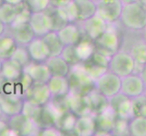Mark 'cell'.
<instances>
[{
    "instance_id": "cell-1",
    "label": "cell",
    "mask_w": 146,
    "mask_h": 136,
    "mask_svg": "<svg viewBox=\"0 0 146 136\" xmlns=\"http://www.w3.org/2000/svg\"><path fill=\"white\" fill-rule=\"evenodd\" d=\"M119 20L127 29L140 31L146 26V9L140 2L123 4Z\"/></svg>"
},
{
    "instance_id": "cell-2",
    "label": "cell",
    "mask_w": 146,
    "mask_h": 136,
    "mask_svg": "<svg viewBox=\"0 0 146 136\" xmlns=\"http://www.w3.org/2000/svg\"><path fill=\"white\" fill-rule=\"evenodd\" d=\"M70 92L86 95L95 88V83L79 64L71 66L67 75Z\"/></svg>"
},
{
    "instance_id": "cell-3",
    "label": "cell",
    "mask_w": 146,
    "mask_h": 136,
    "mask_svg": "<svg viewBox=\"0 0 146 136\" xmlns=\"http://www.w3.org/2000/svg\"><path fill=\"white\" fill-rule=\"evenodd\" d=\"M94 44L96 51L107 56H111L120 49V36L116 28L113 27V23L107 25L105 31L95 40Z\"/></svg>"
},
{
    "instance_id": "cell-4",
    "label": "cell",
    "mask_w": 146,
    "mask_h": 136,
    "mask_svg": "<svg viewBox=\"0 0 146 136\" xmlns=\"http://www.w3.org/2000/svg\"><path fill=\"white\" fill-rule=\"evenodd\" d=\"M108 70L121 78L133 73L134 60L131 54L123 50H118L109 59Z\"/></svg>"
},
{
    "instance_id": "cell-5",
    "label": "cell",
    "mask_w": 146,
    "mask_h": 136,
    "mask_svg": "<svg viewBox=\"0 0 146 136\" xmlns=\"http://www.w3.org/2000/svg\"><path fill=\"white\" fill-rule=\"evenodd\" d=\"M7 121L9 128L14 131L17 135L35 136L39 134L40 127L22 113L9 116Z\"/></svg>"
},
{
    "instance_id": "cell-6",
    "label": "cell",
    "mask_w": 146,
    "mask_h": 136,
    "mask_svg": "<svg viewBox=\"0 0 146 136\" xmlns=\"http://www.w3.org/2000/svg\"><path fill=\"white\" fill-rule=\"evenodd\" d=\"M95 88L104 95L105 97L110 98L120 93L122 78L117 74L107 70L99 78L95 80Z\"/></svg>"
},
{
    "instance_id": "cell-7",
    "label": "cell",
    "mask_w": 146,
    "mask_h": 136,
    "mask_svg": "<svg viewBox=\"0 0 146 136\" xmlns=\"http://www.w3.org/2000/svg\"><path fill=\"white\" fill-rule=\"evenodd\" d=\"M123 4L120 0H99L96 2V13L98 17L107 24L118 21L122 13Z\"/></svg>"
},
{
    "instance_id": "cell-8",
    "label": "cell",
    "mask_w": 146,
    "mask_h": 136,
    "mask_svg": "<svg viewBox=\"0 0 146 136\" xmlns=\"http://www.w3.org/2000/svg\"><path fill=\"white\" fill-rule=\"evenodd\" d=\"M28 24L35 36L40 37L46 36L54 28L52 17L46 10L43 12H31Z\"/></svg>"
},
{
    "instance_id": "cell-9",
    "label": "cell",
    "mask_w": 146,
    "mask_h": 136,
    "mask_svg": "<svg viewBox=\"0 0 146 136\" xmlns=\"http://www.w3.org/2000/svg\"><path fill=\"white\" fill-rule=\"evenodd\" d=\"M24 97L15 93L0 92V106L3 115L7 117L19 114L22 112Z\"/></svg>"
},
{
    "instance_id": "cell-10",
    "label": "cell",
    "mask_w": 146,
    "mask_h": 136,
    "mask_svg": "<svg viewBox=\"0 0 146 136\" xmlns=\"http://www.w3.org/2000/svg\"><path fill=\"white\" fill-rule=\"evenodd\" d=\"M108 103L116 113L117 117L128 121L133 117L132 99L121 92L108 98Z\"/></svg>"
},
{
    "instance_id": "cell-11",
    "label": "cell",
    "mask_w": 146,
    "mask_h": 136,
    "mask_svg": "<svg viewBox=\"0 0 146 136\" xmlns=\"http://www.w3.org/2000/svg\"><path fill=\"white\" fill-rule=\"evenodd\" d=\"M24 99L40 106H44L52 99V94L46 83L33 82L31 86L25 93Z\"/></svg>"
},
{
    "instance_id": "cell-12",
    "label": "cell",
    "mask_w": 146,
    "mask_h": 136,
    "mask_svg": "<svg viewBox=\"0 0 146 136\" xmlns=\"http://www.w3.org/2000/svg\"><path fill=\"white\" fill-rule=\"evenodd\" d=\"M145 86L146 85L141 78L140 74L132 73L126 76L122 77L120 92L130 98H134L143 94Z\"/></svg>"
},
{
    "instance_id": "cell-13",
    "label": "cell",
    "mask_w": 146,
    "mask_h": 136,
    "mask_svg": "<svg viewBox=\"0 0 146 136\" xmlns=\"http://www.w3.org/2000/svg\"><path fill=\"white\" fill-rule=\"evenodd\" d=\"M76 22H80L79 27L81 28L82 32L84 33V36L94 42L105 31L108 25L97 15H94V16L83 20V21Z\"/></svg>"
},
{
    "instance_id": "cell-14",
    "label": "cell",
    "mask_w": 146,
    "mask_h": 136,
    "mask_svg": "<svg viewBox=\"0 0 146 136\" xmlns=\"http://www.w3.org/2000/svg\"><path fill=\"white\" fill-rule=\"evenodd\" d=\"M65 103L67 109L74 113L77 117L86 114H93L87 95L69 92L65 96Z\"/></svg>"
},
{
    "instance_id": "cell-15",
    "label": "cell",
    "mask_w": 146,
    "mask_h": 136,
    "mask_svg": "<svg viewBox=\"0 0 146 136\" xmlns=\"http://www.w3.org/2000/svg\"><path fill=\"white\" fill-rule=\"evenodd\" d=\"M56 32L64 46V45H75L83 37V32L76 22L65 24Z\"/></svg>"
},
{
    "instance_id": "cell-16",
    "label": "cell",
    "mask_w": 146,
    "mask_h": 136,
    "mask_svg": "<svg viewBox=\"0 0 146 136\" xmlns=\"http://www.w3.org/2000/svg\"><path fill=\"white\" fill-rule=\"evenodd\" d=\"M23 72L27 73L32 78L33 82L47 83L52 74L44 62L30 61L23 67Z\"/></svg>"
},
{
    "instance_id": "cell-17",
    "label": "cell",
    "mask_w": 146,
    "mask_h": 136,
    "mask_svg": "<svg viewBox=\"0 0 146 136\" xmlns=\"http://www.w3.org/2000/svg\"><path fill=\"white\" fill-rule=\"evenodd\" d=\"M31 61L34 62H46L50 56V51L47 44L43 37L36 36L27 44Z\"/></svg>"
},
{
    "instance_id": "cell-18",
    "label": "cell",
    "mask_w": 146,
    "mask_h": 136,
    "mask_svg": "<svg viewBox=\"0 0 146 136\" xmlns=\"http://www.w3.org/2000/svg\"><path fill=\"white\" fill-rule=\"evenodd\" d=\"M95 130L94 114H86L77 117L73 133L78 136H92Z\"/></svg>"
},
{
    "instance_id": "cell-19",
    "label": "cell",
    "mask_w": 146,
    "mask_h": 136,
    "mask_svg": "<svg viewBox=\"0 0 146 136\" xmlns=\"http://www.w3.org/2000/svg\"><path fill=\"white\" fill-rule=\"evenodd\" d=\"M52 94V97H62L70 92V85L67 76L52 75L46 83Z\"/></svg>"
},
{
    "instance_id": "cell-20",
    "label": "cell",
    "mask_w": 146,
    "mask_h": 136,
    "mask_svg": "<svg viewBox=\"0 0 146 136\" xmlns=\"http://www.w3.org/2000/svg\"><path fill=\"white\" fill-rule=\"evenodd\" d=\"M9 27V34L12 36L13 38L16 40L17 44L20 45H27L31 40H33L36 36L32 31V28L30 27L29 24H22L15 27Z\"/></svg>"
},
{
    "instance_id": "cell-21",
    "label": "cell",
    "mask_w": 146,
    "mask_h": 136,
    "mask_svg": "<svg viewBox=\"0 0 146 136\" xmlns=\"http://www.w3.org/2000/svg\"><path fill=\"white\" fill-rule=\"evenodd\" d=\"M23 74V66L14 59L3 60L0 77L6 81L11 82L18 79Z\"/></svg>"
},
{
    "instance_id": "cell-22",
    "label": "cell",
    "mask_w": 146,
    "mask_h": 136,
    "mask_svg": "<svg viewBox=\"0 0 146 136\" xmlns=\"http://www.w3.org/2000/svg\"><path fill=\"white\" fill-rule=\"evenodd\" d=\"M116 118V113L108 105V107L105 108L102 113L94 115L95 128L96 130H104L112 133Z\"/></svg>"
},
{
    "instance_id": "cell-23",
    "label": "cell",
    "mask_w": 146,
    "mask_h": 136,
    "mask_svg": "<svg viewBox=\"0 0 146 136\" xmlns=\"http://www.w3.org/2000/svg\"><path fill=\"white\" fill-rule=\"evenodd\" d=\"M129 53L134 60L133 73L139 74L144 64H146V42L142 39L134 43L131 47Z\"/></svg>"
},
{
    "instance_id": "cell-24",
    "label": "cell",
    "mask_w": 146,
    "mask_h": 136,
    "mask_svg": "<svg viewBox=\"0 0 146 136\" xmlns=\"http://www.w3.org/2000/svg\"><path fill=\"white\" fill-rule=\"evenodd\" d=\"M44 63L48 66L52 75L67 76L70 72V68H71V66L64 61L61 55L49 56Z\"/></svg>"
},
{
    "instance_id": "cell-25",
    "label": "cell",
    "mask_w": 146,
    "mask_h": 136,
    "mask_svg": "<svg viewBox=\"0 0 146 136\" xmlns=\"http://www.w3.org/2000/svg\"><path fill=\"white\" fill-rule=\"evenodd\" d=\"M86 95L93 114L95 115L102 113L105 108L108 107V98L103 95L96 88L93 89Z\"/></svg>"
},
{
    "instance_id": "cell-26",
    "label": "cell",
    "mask_w": 146,
    "mask_h": 136,
    "mask_svg": "<svg viewBox=\"0 0 146 136\" xmlns=\"http://www.w3.org/2000/svg\"><path fill=\"white\" fill-rule=\"evenodd\" d=\"M77 116L71 111L65 110L59 115L54 123V126L58 128L62 133H73Z\"/></svg>"
},
{
    "instance_id": "cell-27",
    "label": "cell",
    "mask_w": 146,
    "mask_h": 136,
    "mask_svg": "<svg viewBox=\"0 0 146 136\" xmlns=\"http://www.w3.org/2000/svg\"><path fill=\"white\" fill-rule=\"evenodd\" d=\"M21 113L30 120H32L34 123H36L40 127V129L42 128V106L24 99V104Z\"/></svg>"
},
{
    "instance_id": "cell-28",
    "label": "cell",
    "mask_w": 146,
    "mask_h": 136,
    "mask_svg": "<svg viewBox=\"0 0 146 136\" xmlns=\"http://www.w3.org/2000/svg\"><path fill=\"white\" fill-rule=\"evenodd\" d=\"M76 54L81 62H84L92 56L95 51L94 42L89 39L87 36L82 37L78 44H75Z\"/></svg>"
},
{
    "instance_id": "cell-29",
    "label": "cell",
    "mask_w": 146,
    "mask_h": 136,
    "mask_svg": "<svg viewBox=\"0 0 146 136\" xmlns=\"http://www.w3.org/2000/svg\"><path fill=\"white\" fill-rule=\"evenodd\" d=\"M17 46V44L16 40L9 34L5 33L0 36V59L6 60L11 57Z\"/></svg>"
},
{
    "instance_id": "cell-30",
    "label": "cell",
    "mask_w": 146,
    "mask_h": 136,
    "mask_svg": "<svg viewBox=\"0 0 146 136\" xmlns=\"http://www.w3.org/2000/svg\"><path fill=\"white\" fill-rule=\"evenodd\" d=\"M78 9V20L83 21L94 16L96 13V2L92 0H74Z\"/></svg>"
},
{
    "instance_id": "cell-31",
    "label": "cell",
    "mask_w": 146,
    "mask_h": 136,
    "mask_svg": "<svg viewBox=\"0 0 146 136\" xmlns=\"http://www.w3.org/2000/svg\"><path fill=\"white\" fill-rule=\"evenodd\" d=\"M43 39L49 48L50 56H56V55L61 54L64 44L60 41L56 31H54V30L50 31L46 36H43Z\"/></svg>"
},
{
    "instance_id": "cell-32",
    "label": "cell",
    "mask_w": 146,
    "mask_h": 136,
    "mask_svg": "<svg viewBox=\"0 0 146 136\" xmlns=\"http://www.w3.org/2000/svg\"><path fill=\"white\" fill-rule=\"evenodd\" d=\"M18 9L19 5L14 6V5L3 2L0 5V21L3 22L7 27L10 26L17 16Z\"/></svg>"
},
{
    "instance_id": "cell-33",
    "label": "cell",
    "mask_w": 146,
    "mask_h": 136,
    "mask_svg": "<svg viewBox=\"0 0 146 136\" xmlns=\"http://www.w3.org/2000/svg\"><path fill=\"white\" fill-rule=\"evenodd\" d=\"M129 135L146 136V117L133 116L128 122Z\"/></svg>"
},
{
    "instance_id": "cell-34",
    "label": "cell",
    "mask_w": 146,
    "mask_h": 136,
    "mask_svg": "<svg viewBox=\"0 0 146 136\" xmlns=\"http://www.w3.org/2000/svg\"><path fill=\"white\" fill-rule=\"evenodd\" d=\"M79 64L81 65V67L88 74L89 76L91 77L94 82H95V80H96L97 78H99L101 75L108 70L107 67L101 66V65L96 64L89 59L86 60V61H84V62L79 63Z\"/></svg>"
},
{
    "instance_id": "cell-35",
    "label": "cell",
    "mask_w": 146,
    "mask_h": 136,
    "mask_svg": "<svg viewBox=\"0 0 146 136\" xmlns=\"http://www.w3.org/2000/svg\"><path fill=\"white\" fill-rule=\"evenodd\" d=\"M60 55H61L63 59L70 65V66H74V65L81 63L76 54L75 45H64Z\"/></svg>"
},
{
    "instance_id": "cell-36",
    "label": "cell",
    "mask_w": 146,
    "mask_h": 136,
    "mask_svg": "<svg viewBox=\"0 0 146 136\" xmlns=\"http://www.w3.org/2000/svg\"><path fill=\"white\" fill-rule=\"evenodd\" d=\"M30 16H31V11L29 10L27 4L24 1L22 4L19 5V9H18L17 16L15 17L12 24L8 27H15V26H18V25L28 23Z\"/></svg>"
},
{
    "instance_id": "cell-37",
    "label": "cell",
    "mask_w": 146,
    "mask_h": 136,
    "mask_svg": "<svg viewBox=\"0 0 146 136\" xmlns=\"http://www.w3.org/2000/svg\"><path fill=\"white\" fill-rule=\"evenodd\" d=\"M10 58L14 59L15 61L18 62L23 67L26 64H27L30 61H31V58H30L29 53L27 51V45L17 44L16 50L14 51L13 54L11 55V57H10Z\"/></svg>"
},
{
    "instance_id": "cell-38",
    "label": "cell",
    "mask_w": 146,
    "mask_h": 136,
    "mask_svg": "<svg viewBox=\"0 0 146 136\" xmlns=\"http://www.w3.org/2000/svg\"><path fill=\"white\" fill-rule=\"evenodd\" d=\"M132 99L133 116H144L146 117V96L141 94Z\"/></svg>"
},
{
    "instance_id": "cell-39",
    "label": "cell",
    "mask_w": 146,
    "mask_h": 136,
    "mask_svg": "<svg viewBox=\"0 0 146 136\" xmlns=\"http://www.w3.org/2000/svg\"><path fill=\"white\" fill-rule=\"evenodd\" d=\"M31 12H43L50 7L51 0H24Z\"/></svg>"
},
{
    "instance_id": "cell-40",
    "label": "cell",
    "mask_w": 146,
    "mask_h": 136,
    "mask_svg": "<svg viewBox=\"0 0 146 136\" xmlns=\"http://www.w3.org/2000/svg\"><path fill=\"white\" fill-rule=\"evenodd\" d=\"M128 122V120L117 117L112 130L113 135H129Z\"/></svg>"
},
{
    "instance_id": "cell-41",
    "label": "cell",
    "mask_w": 146,
    "mask_h": 136,
    "mask_svg": "<svg viewBox=\"0 0 146 136\" xmlns=\"http://www.w3.org/2000/svg\"><path fill=\"white\" fill-rule=\"evenodd\" d=\"M111 56H107L102 53H100L95 50L93 55L89 58V60H91L92 62L95 63L96 64H99L101 66L104 67H107L108 68V64H109V59Z\"/></svg>"
},
{
    "instance_id": "cell-42",
    "label": "cell",
    "mask_w": 146,
    "mask_h": 136,
    "mask_svg": "<svg viewBox=\"0 0 146 136\" xmlns=\"http://www.w3.org/2000/svg\"><path fill=\"white\" fill-rule=\"evenodd\" d=\"M38 135H41V136H61V135H64V133L58 128L52 125V126L42 127L39 130Z\"/></svg>"
},
{
    "instance_id": "cell-43",
    "label": "cell",
    "mask_w": 146,
    "mask_h": 136,
    "mask_svg": "<svg viewBox=\"0 0 146 136\" xmlns=\"http://www.w3.org/2000/svg\"><path fill=\"white\" fill-rule=\"evenodd\" d=\"M8 133H13L15 135H17L14 131L9 128L7 121H5L0 117V135H9Z\"/></svg>"
},
{
    "instance_id": "cell-44",
    "label": "cell",
    "mask_w": 146,
    "mask_h": 136,
    "mask_svg": "<svg viewBox=\"0 0 146 136\" xmlns=\"http://www.w3.org/2000/svg\"><path fill=\"white\" fill-rule=\"evenodd\" d=\"M139 74H140L141 78L143 79V83H144L145 85H146V64H144V66L143 67L142 70H141V72L139 73Z\"/></svg>"
},
{
    "instance_id": "cell-45",
    "label": "cell",
    "mask_w": 146,
    "mask_h": 136,
    "mask_svg": "<svg viewBox=\"0 0 146 136\" xmlns=\"http://www.w3.org/2000/svg\"><path fill=\"white\" fill-rule=\"evenodd\" d=\"M3 2L14 5V6H18V5H20L21 3L24 2V0H3Z\"/></svg>"
},
{
    "instance_id": "cell-46",
    "label": "cell",
    "mask_w": 146,
    "mask_h": 136,
    "mask_svg": "<svg viewBox=\"0 0 146 136\" xmlns=\"http://www.w3.org/2000/svg\"><path fill=\"white\" fill-rule=\"evenodd\" d=\"M6 30H7V26L3 22L0 21V36H2V34L6 33Z\"/></svg>"
},
{
    "instance_id": "cell-47",
    "label": "cell",
    "mask_w": 146,
    "mask_h": 136,
    "mask_svg": "<svg viewBox=\"0 0 146 136\" xmlns=\"http://www.w3.org/2000/svg\"><path fill=\"white\" fill-rule=\"evenodd\" d=\"M123 4H131V3H136L140 2V0H120Z\"/></svg>"
},
{
    "instance_id": "cell-48",
    "label": "cell",
    "mask_w": 146,
    "mask_h": 136,
    "mask_svg": "<svg viewBox=\"0 0 146 136\" xmlns=\"http://www.w3.org/2000/svg\"><path fill=\"white\" fill-rule=\"evenodd\" d=\"M142 31H143V41L144 42H146V26H145V27L142 30Z\"/></svg>"
},
{
    "instance_id": "cell-49",
    "label": "cell",
    "mask_w": 146,
    "mask_h": 136,
    "mask_svg": "<svg viewBox=\"0 0 146 136\" xmlns=\"http://www.w3.org/2000/svg\"><path fill=\"white\" fill-rule=\"evenodd\" d=\"M140 3L142 4V6L146 9V0H140Z\"/></svg>"
},
{
    "instance_id": "cell-50",
    "label": "cell",
    "mask_w": 146,
    "mask_h": 136,
    "mask_svg": "<svg viewBox=\"0 0 146 136\" xmlns=\"http://www.w3.org/2000/svg\"><path fill=\"white\" fill-rule=\"evenodd\" d=\"M2 62H3V60L0 59V74H1V68H2Z\"/></svg>"
},
{
    "instance_id": "cell-51",
    "label": "cell",
    "mask_w": 146,
    "mask_h": 136,
    "mask_svg": "<svg viewBox=\"0 0 146 136\" xmlns=\"http://www.w3.org/2000/svg\"><path fill=\"white\" fill-rule=\"evenodd\" d=\"M3 115V113H2V109H1V106H0V117H2Z\"/></svg>"
},
{
    "instance_id": "cell-52",
    "label": "cell",
    "mask_w": 146,
    "mask_h": 136,
    "mask_svg": "<svg viewBox=\"0 0 146 136\" xmlns=\"http://www.w3.org/2000/svg\"><path fill=\"white\" fill-rule=\"evenodd\" d=\"M143 94L146 96V86H145V90H144V93H143Z\"/></svg>"
},
{
    "instance_id": "cell-53",
    "label": "cell",
    "mask_w": 146,
    "mask_h": 136,
    "mask_svg": "<svg viewBox=\"0 0 146 136\" xmlns=\"http://www.w3.org/2000/svg\"><path fill=\"white\" fill-rule=\"evenodd\" d=\"M92 1H94V2H97V1H99V0H92Z\"/></svg>"
},
{
    "instance_id": "cell-54",
    "label": "cell",
    "mask_w": 146,
    "mask_h": 136,
    "mask_svg": "<svg viewBox=\"0 0 146 136\" xmlns=\"http://www.w3.org/2000/svg\"><path fill=\"white\" fill-rule=\"evenodd\" d=\"M3 3V0H0V5H1Z\"/></svg>"
}]
</instances>
